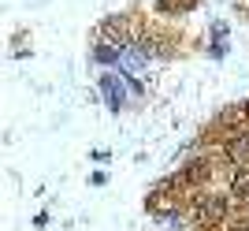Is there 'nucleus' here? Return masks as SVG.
<instances>
[{"label": "nucleus", "instance_id": "2", "mask_svg": "<svg viewBox=\"0 0 249 231\" xmlns=\"http://www.w3.org/2000/svg\"><path fill=\"white\" fill-rule=\"evenodd\" d=\"M134 41V26L123 19V15H115L101 26V45H112V49H126V45Z\"/></svg>", "mask_w": 249, "mask_h": 231}, {"label": "nucleus", "instance_id": "10", "mask_svg": "<svg viewBox=\"0 0 249 231\" xmlns=\"http://www.w3.org/2000/svg\"><path fill=\"white\" fill-rule=\"evenodd\" d=\"M234 231H249V224H238V228H234Z\"/></svg>", "mask_w": 249, "mask_h": 231}, {"label": "nucleus", "instance_id": "5", "mask_svg": "<svg viewBox=\"0 0 249 231\" xmlns=\"http://www.w3.org/2000/svg\"><path fill=\"white\" fill-rule=\"evenodd\" d=\"M231 198H249V168H238V175H234V183H231Z\"/></svg>", "mask_w": 249, "mask_h": 231}, {"label": "nucleus", "instance_id": "6", "mask_svg": "<svg viewBox=\"0 0 249 231\" xmlns=\"http://www.w3.org/2000/svg\"><path fill=\"white\" fill-rule=\"evenodd\" d=\"M104 94H108L112 108H123V94H119V86H115V78H104Z\"/></svg>", "mask_w": 249, "mask_h": 231}, {"label": "nucleus", "instance_id": "4", "mask_svg": "<svg viewBox=\"0 0 249 231\" xmlns=\"http://www.w3.org/2000/svg\"><path fill=\"white\" fill-rule=\"evenodd\" d=\"M205 175H208V164L205 160H194V164H186L175 179H178V187H194V183H201Z\"/></svg>", "mask_w": 249, "mask_h": 231}, {"label": "nucleus", "instance_id": "8", "mask_svg": "<svg viewBox=\"0 0 249 231\" xmlns=\"http://www.w3.org/2000/svg\"><path fill=\"white\" fill-rule=\"evenodd\" d=\"M194 0H156V8L160 11H186Z\"/></svg>", "mask_w": 249, "mask_h": 231}, {"label": "nucleus", "instance_id": "1", "mask_svg": "<svg viewBox=\"0 0 249 231\" xmlns=\"http://www.w3.org/2000/svg\"><path fill=\"white\" fill-rule=\"evenodd\" d=\"M223 216H227V198L223 194H205V198L194 201V224L197 228H216Z\"/></svg>", "mask_w": 249, "mask_h": 231}, {"label": "nucleus", "instance_id": "3", "mask_svg": "<svg viewBox=\"0 0 249 231\" xmlns=\"http://www.w3.org/2000/svg\"><path fill=\"white\" fill-rule=\"evenodd\" d=\"M227 157L234 160V164H242V168H249V131H242L238 138H231Z\"/></svg>", "mask_w": 249, "mask_h": 231}, {"label": "nucleus", "instance_id": "7", "mask_svg": "<svg viewBox=\"0 0 249 231\" xmlns=\"http://www.w3.org/2000/svg\"><path fill=\"white\" fill-rule=\"evenodd\" d=\"M227 123L246 127V123H249V105H234V112H227Z\"/></svg>", "mask_w": 249, "mask_h": 231}, {"label": "nucleus", "instance_id": "9", "mask_svg": "<svg viewBox=\"0 0 249 231\" xmlns=\"http://www.w3.org/2000/svg\"><path fill=\"white\" fill-rule=\"evenodd\" d=\"M97 60H101V63H115V60H119V49H112V45H97Z\"/></svg>", "mask_w": 249, "mask_h": 231}]
</instances>
